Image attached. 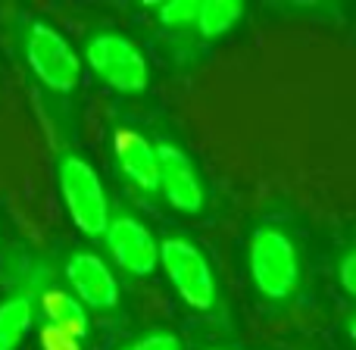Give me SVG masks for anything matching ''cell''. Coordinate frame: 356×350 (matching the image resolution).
Wrapping results in <instances>:
<instances>
[{"mask_svg":"<svg viewBox=\"0 0 356 350\" xmlns=\"http://www.w3.org/2000/svg\"><path fill=\"white\" fill-rule=\"evenodd\" d=\"M250 276L259 294L272 301L291 297L300 282V260L294 241L278 228H259L250 241Z\"/></svg>","mask_w":356,"mask_h":350,"instance_id":"cell-1","label":"cell"},{"mask_svg":"<svg viewBox=\"0 0 356 350\" xmlns=\"http://www.w3.org/2000/svg\"><path fill=\"white\" fill-rule=\"evenodd\" d=\"M60 191L72 222L85 234H104L110 225V203L94 166H88L79 157H66L60 163Z\"/></svg>","mask_w":356,"mask_h":350,"instance_id":"cell-2","label":"cell"},{"mask_svg":"<svg viewBox=\"0 0 356 350\" xmlns=\"http://www.w3.org/2000/svg\"><path fill=\"white\" fill-rule=\"evenodd\" d=\"M85 54H88V66H91L94 72H97V79H104L113 91L138 94L147 88V79H150L147 60H144L141 47L131 44L129 38L104 31V35L88 41Z\"/></svg>","mask_w":356,"mask_h":350,"instance_id":"cell-3","label":"cell"},{"mask_svg":"<svg viewBox=\"0 0 356 350\" xmlns=\"http://www.w3.org/2000/svg\"><path fill=\"white\" fill-rule=\"evenodd\" d=\"M160 263L188 307L209 310L216 303V278L200 247H194L188 238H166L160 244Z\"/></svg>","mask_w":356,"mask_h":350,"instance_id":"cell-4","label":"cell"},{"mask_svg":"<svg viewBox=\"0 0 356 350\" xmlns=\"http://www.w3.org/2000/svg\"><path fill=\"white\" fill-rule=\"evenodd\" d=\"M25 56H29V66L50 91H72L79 85L81 75V63L79 54L72 50V44L54 31L50 25L35 22L25 38Z\"/></svg>","mask_w":356,"mask_h":350,"instance_id":"cell-5","label":"cell"},{"mask_svg":"<svg viewBox=\"0 0 356 350\" xmlns=\"http://www.w3.org/2000/svg\"><path fill=\"white\" fill-rule=\"evenodd\" d=\"M106 247H110L113 260L131 276H150L160 266V244L150 234L144 222L131 219V216H119L106 225L104 232Z\"/></svg>","mask_w":356,"mask_h":350,"instance_id":"cell-6","label":"cell"},{"mask_svg":"<svg viewBox=\"0 0 356 350\" xmlns=\"http://www.w3.org/2000/svg\"><path fill=\"white\" fill-rule=\"evenodd\" d=\"M66 278L75 291V301L91 310H110L119 303V282L113 269L94 253H72L66 263Z\"/></svg>","mask_w":356,"mask_h":350,"instance_id":"cell-7","label":"cell"},{"mask_svg":"<svg viewBox=\"0 0 356 350\" xmlns=\"http://www.w3.org/2000/svg\"><path fill=\"white\" fill-rule=\"evenodd\" d=\"M156 173L166 200L181 213H197L203 207V184L197 178V169L175 144L156 148Z\"/></svg>","mask_w":356,"mask_h":350,"instance_id":"cell-8","label":"cell"},{"mask_svg":"<svg viewBox=\"0 0 356 350\" xmlns=\"http://www.w3.org/2000/svg\"><path fill=\"white\" fill-rule=\"evenodd\" d=\"M113 154H116L122 173L144 191L160 188V173H156V148L135 129H119L113 138Z\"/></svg>","mask_w":356,"mask_h":350,"instance_id":"cell-9","label":"cell"},{"mask_svg":"<svg viewBox=\"0 0 356 350\" xmlns=\"http://www.w3.org/2000/svg\"><path fill=\"white\" fill-rule=\"evenodd\" d=\"M41 307L47 313V326L60 328V332L72 335V338H85L88 335V313L69 291H44Z\"/></svg>","mask_w":356,"mask_h":350,"instance_id":"cell-10","label":"cell"},{"mask_svg":"<svg viewBox=\"0 0 356 350\" xmlns=\"http://www.w3.org/2000/svg\"><path fill=\"white\" fill-rule=\"evenodd\" d=\"M31 328L29 294H13L0 303V350H16Z\"/></svg>","mask_w":356,"mask_h":350,"instance_id":"cell-11","label":"cell"},{"mask_svg":"<svg viewBox=\"0 0 356 350\" xmlns=\"http://www.w3.org/2000/svg\"><path fill=\"white\" fill-rule=\"evenodd\" d=\"M241 13H244V6L234 3V0H200L197 29H200L203 38H219L238 22Z\"/></svg>","mask_w":356,"mask_h":350,"instance_id":"cell-12","label":"cell"},{"mask_svg":"<svg viewBox=\"0 0 356 350\" xmlns=\"http://www.w3.org/2000/svg\"><path fill=\"white\" fill-rule=\"evenodd\" d=\"M197 10H200V0H169L160 10V22L169 29H184V25L197 22Z\"/></svg>","mask_w":356,"mask_h":350,"instance_id":"cell-13","label":"cell"},{"mask_svg":"<svg viewBox=\"0 0 356 350\" xmlns=\"http://www.w3.org/2000/svg\"><path fill=\"white\" fill-rule=\"evenodd\" d=\"M41 350H81V341L60 332V328H54V326H44L41 328Z\"/></svg>","mask_w":356,"mask_h":350,"instance_id":"cell-14","label":"cell"},{"mask_svg":"<svg viewBox=\"0 0 356 350\" xmlns=\"http://www.w3.org/2000/svg\"><path fill=\"white\" fill-rule=\"evenodd\" d=\"M122 350H181V341L169 332H154V335H144L138 338L135 344L122 347Z\"/></svg>","mask_w":356,"mask_h":350,"instance_id":"cell-15","label":"cell"},{"mask_svg":"<svg viewBox=\"0 0 356 350\" xmlns=\"http://www.w3.org/2000/svg\"><path fill=\"white\" fill-rule=\"evenodd\" d=\"M338 278H341V285H344L347 294H353V297H356V247H353L350 253H347L344 260H341Z\"/></svg>","mask_w":356,"mask_h":350,"instance_id":"cell-16","label":"cell"},{"mask_svg":"<svg viewBox=\"0 0 356 350\" xmlns=\"http://www.w3.org/2000/svg\"><path fill=\"white\" fill-rule=\"evenodd\" d=\"M350 338L356 341V316H353V319H350Z\"/></svg>","mask_w":356,"mask_h":350,"instance_id":"cell-17","label":"cell"}]
</instances>
